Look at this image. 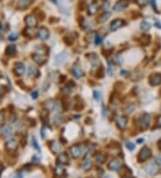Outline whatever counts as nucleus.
I'll use <instances>...</instances> for the list:
<instances>
[{"mask_svg": "<svg viewBox=\"0 0 161 178\" xmlns=\"http://www.w3.org/2000/svg\"><path fill=\"white\" fill-rule=\"evenodd\" d=\"M127 178H133V177H127Z\"/></svg>", "mask_w": 161, "mask_h": 178, "instance_id": "50", "label": "nucleus"}, {"mask_svg": "<svg viewBox=\"0 0 161 178\" xmlns=\"http://www.w3.org/2000/svg\"><path fill=\"white\" fill-rule=\"evenodd\" d=\"M96 33L95 32H89L87 35H86V37H85V39L87 40L89 42H91V41H93V40H95V37H96Z\"/></svg>", "mask_w": 161, "mask_h": 178, "instance_id": "31", "label": "nucleus"}, {"mask_svg": "<svg viewBox=\"0 0 161 178\" xmlns=\"http://www.w3.org/2000/svg\"><path fill=\"white\" fill-rule=\"evenodd\" d=\"M25 23L27 25L28 27L30 28H34L37 26V25H38V21H37V18L34 16V15H27L25 17Z\"/></svg>", "mask_w": 161, "mask_h": 178, "instance_id": "11", "label": "nucleus"}, {"mask_svg": "<svg viewBox=\"0 0 161 178\" xmlns=\"http://www.w3.org/2000/svg\"><path fill=\"white\" fill-rule=\"evenodd\" d=\"M125 146H126V148L129 149V150H133L134 148H135V145L132 143V142H130V141H128V142H126L125 143Z\"/></svg>", "mask_w": 161, "mask_h": 178, "instance_id": "34", "label": "nucleus"}, {"mask_svg": "<svg viewBox=\"0 0 161 178\" xmlns=\"http://www.w3.org/2000/svg\"><path fill=\"white\" fill-rule=\"evenodd\" d=\"M109 6H110V5H109L108 2H107V4L104 3V5H103V9H104V10H107V9L109 8Z\"/></svg>", "mask_w": 161, "mask_h": 178, "instance_id": "43", "label": "nucleus"}, {"mask_svg": "<svg viewBox=\"0 0 161 178\" xmlns=\"http://www.w3.org/2000/svg\"><path fill=\"white\" fill-rule=\"evenodd\" d=\"M157 124H158V127H161V116H159V117H158V121H157Z\"/></svg>", "mask_w": 161, "mask_h": 178, "instance_id": "45", "label": "nucleus"}, {"mask_svg": "<svg viewBox=\"0 0 161 178\" xmlns=\"http://www.w3.org/2000/svg\"><path fill=\"white\" fill-rule=\"evenodd\" d=\"M13 133V128H12L11 125L9 124H4L1 127V134L5 137V138H8L12 135Z\"/></svg>", "mask_w": 161, "mask_h": 178, "instance_id": "14", "label": "nucleus"}, {"mask_svg": "<svg viewBox=\"0 0 161 178\" xmlns=\"http://www.w3.org/2000/svg\"><path fill=\"white\" fill-rule=\"evenodd\" d=\"M1 28H2V23L0 22V29H1Z\"/></svg>", "mask_w": 161, "mask_h": 178, "instance_id": "49", "label": "nucleus"}, {"mask_svg": "<svg viewBox=\"0 0 161 178\" xmlns=\"http://www.w3.org/2000/svg\"><path fill=\"white\" fill-rule=\"evenodd\" d=\"M33 59H34V61L37 63V64H39V65H43L47 61V57L45 54H40V53H35L33 56H32Z\"/></svg>", "mask_w": 161, "mask_h": 178, "instance_id": "15", "label": "nucleus"}, {"mask_svg": "<svg viewBox=\"0 0 161 178\" xmlns=\"http://www.w3.org/2000/svg\"><path fill=\"white\" fill-rule=\"evenodd\" d=\"M18 146V141L15 139H10L6 141V148L9 151H14L17 148Z\"/></svg>", "mask_w": 161, "mask_h": 178, "instance_id": "13", "label": "nucleus"}, {"mask_svg": "<svg viewBox=\"0 0 161 178\" xmlns=\"http://www.w3.org/2000/svg\"><path fill=\"white\" fill-rule=\"evenodd\" d=\"M68 58V54L66 52H62L58 55L56 56L55 58V63L56 65H61V64H63L66 59Z\"/></svg>", "mask_w": 161, "mask_h": 178, "instance_id": "17", "label": "nucleus"}, {"mask_svg": "<svg viewBox=\"0 0 161 178\" xmlns=\"http://www.w3.org/2000/svg\"><path fill=\"white\" fill-rule=\"evenodd\" d=\"M143 141H144V139L142 138L141 139H138V140H137L138 143H143Z\"/></svg>", "mask_w": 161, "mask_h": 178, "instance_id": "47", "label": "nucleus"}, {"mask_svg": "<svg viewBox=\"0 0 161 178\" xmlns=\"http://www.w3.org/2000/svg\"><path fill=\"white\" fill-rule=\"evenodd\" d=\"M106 160V157L103 154H98V155L96 156V161L98 163V164H103Z\"/></svg>", "mask_w": 161, "mask_h": 178, "instance_id": "29", "label": "nucleus"}, {"mask_svg": "<svg viewBox=\"0 0 161 178\" xmlns=\"http://www.w3.org/2000/svg\"><path fill=\"white\" fill-rule=\"evenodd\" d=\"M31 96H32V98H33V99H37V98H38V96H39V93H38V91H35V92H33Z\"/></svg>", "mask_w": 161, "mask_h": 178, "instance_id": "41", "label": "nucleus"}, {"mask_svg": "<svg viewBox=\"0 0 161 178\" xmlns=\"http://www.w3.org/2000/svg\"><path fill=\"white\" fill-rule=\"evenodd\" d=\"M14 72L17 76H22L25 72V66L22 62H17L14 67Z\"/></svg>", "mask_w": 161, "mask_h": 178, "instance_id": "12", "label": "nucleus"}, {"mask_svg": "<svg viewBox=\"0 0 161 178\" xmlns=\"http://www.w3.org/2000/svg\"><path fill=\"white\" fill-rule=\"evenodd\" d=\"M32 142H33V146H34V148L38 150V151H40V146H39V144H38V142H37V139L33 137V139H32Z\"/></svg>", "mask_w": 161, "mask_h": 178, "instance_id": "36", "label": "nucleus"}, {"mask_svg": "<svg viewBox=\"0 0 161 178\" xmlns=\"http://www.w3.org/2000/svg\"><path fill=\"white\" fill-rule=\"evenodd\" d=\"M111 16V14L110 13H108V12H106V13H104L100 18H98V22H100V23H106L108 19H109V17Z\"/></svg>", "mask_w": 161, "mask_h": 178, "instance_id": "27", "label": "nucleus"}, {"mask_svg": "<svg viewBox=\"0 0 161 178\" xmlns=\"http://www.w3.org/2000/svg\"><path fill=\"white\" fill-rule=\"evenodd\" d=\"M155 163H156L157 165H161V156H158V157H157V158H155Z\"/></svg>", "mask_w": 161, "mask_h": 178, "instance_id": "40", "label": "nucleus"}, {"mask_svg": "<svg viewBox=\"0 0 161 178\" xmlns=\"http://www.w3.org/2000/svg\"><path fill=\"white\" fill-rule=\"evenodd\" d=\"M98 5L97 3L93 2V3L90 4L88 6V14L90 15H94L98 12Z\"/></svg>", "mask_w": 161, "mask_h": 178, "instance_id": "22", "label": "nucleus"}, {"mask_svg": "<svg viewBox=\"0 0 161 178\" xmlns=\"http://www.w3.org/2000/svg\"><path fill=\"white\" fill-rule=\"evenodd\" d=\"M107 167H108V169L112 170V171H118L122 167V164H121L120 160H118V159H113V160H111L108 163Z\"/></svg>", "mask_w": 161, "mask_h": 178, "instance_id": "7", "label": "nucleus"}, {"mask_svg": "<svg viewBox=\"0 0 161 178\" xmlns=\"http://www.w3.org/2000/svg\"><path fill=\"white\" fill-rule=\"evenodd\" d=\"M38 36L41 41H47L49 37V32L46 27H41L38 32Z\"/></svg>", "mask_w": 161, "mask_h": 178, "instance_id": "18", "label": "nucleus"}, {"mask_svg": "<svg viewBox=\"0 0 161 178\" xmlns=\"http://www.w3.org/2000/svg\"><path fill=\"white\" fill-rule=\"evenodd\" d=\"M57 163L60 165H67L69 163V158L66 153H60L57 157Z\"/></svg>", "mask_w": 161, "mask_h": 178, "instance_id": "19", "label": "nucleus"}, {"mask_svg": "<svg viewBox=\"0 0 161 178\" xmlns=\"http://www.w3.org/2000/svg\"><path fill=\"white\" fill-rule=\"evenodd\" d=\"M155 26H157V27H158V28L161 29V23H155Z\"/></svg>", "mask_w": 161, "mask_h": 178, "instance_id": "48", "label": "nucleus"}, {"mask_svg": "<svg viewBox=\"0 0 161 178\" xmlns=\"http://www.w3.org/2000/svg\"><path fill=\"white\" fill-rule=\"evenodd\" d=\"M49 148H50V150L54 153V154H58L60 153L61 149H62V145L59 143L58 141L56 140H52L49 142Z\"/></svg>", "mask_w": 161, "mask_h": 178, "instance_id": "8", "label": "nucleus"}, {"mask_svg": "<svg viewBox=\"0 0 161 178\" xmlns=\"http://www.w3.org/2000/svg\"><path fill=\"white\" fill-rule=\"evenodd\" d=\"M140 27H141V29L142 31L147 32V31H148V30L151 28V25L150 23H148V22H146V21H143V22L141 23Z\"/></svg>", "mask_w": 161, "mask_h": 178, "instance_id": "28", "label": "nucleus"}, {"mask_svg": "<svg viewBox=\"0 0 161 178\" xmlns=\"http://www.w3.org/2000/svg\"><path fill=\"white\" fill-rule=\"evenodd\" d=\"M158 148L161 150V139L158 141Z\"/></svg>", "mask_w": 161, "mask_h": 178, "instance_id": "46", "label": "nucleus"}, {"mask_svg": "<svg viewBox=\"0 0 161 178\" xmlns=\"http://www.w3.org/2000/svg\"><path fill=\"white\" fill-rule=\"evenodd\" d=\"M151 124V115L148 113H143L140 118V124L141 129H147Z\"/></svg>", "mask_w": 161, "mask_h": 178, "instance_id": "3", "label": "nucleus"}, {"mask_svg": "<svg viewBox=\"0 0 161 178\" xmlns=\"http://www.w3.org/2000/svg\"><path fill=\"white\" fill-rule=\"evenodd\" d=\"M72 75L75 77L76 78H81L84 76V73H83V71L82 69V68L79 66V65H75V66H73L72 68Z\"/></svg>", "mask_w": 161, "mask_h": 178, "instance_id": "16", "label": "nucleus"}, {"mask_svg": "<svg viewBox=\"0 0 161 178\" xmlns=\"http://www.w3.org/2000/svg\"><path fill=\"white\" fill-rule=\"evenodd\" d=\"M32 3V0H19L18 1V7L20 9H26L28 8Z\"/></svg>", "mask_w": 161, "mask_h": 178, "instance_id": "21", "label": "nucleus"}, {"mask_svg": "<svg viewBox=\"0 0 161 178\" xmlns=\"http://www.w3.org/2000/svg\"><path fill=\"white\" fill-rule=\"evenodd\" d=\"M55 173H56V176H58V177H61L63 175L66 173V168L64 167V165L58 164L55 168Z\"/></svg>", "mask_w": 161, "mask_h": 178, "instance_id": "23", "label": "nucleus"}, {"mask_svg": "<svg viewBox=\"0 0 161 178\" xmlns=\"http://www.w3.org/2000/svg\"><path fill=\"white\" fill-rule=\"evenodd\" d=\"M92 167V162L90 158H85L82 163V168L84 171H89Z\"/></svg>", "mask_w": 161, "mask_h": 178, "instance_id": "25", "label": "nucleus"}, {"mask_svg": "<svg viewBox=\"0 0 161 178\" xmlns=\"http://www.w3.org/2000/svg\"><path fill=\"white\" fill-rule=\"evenodd\" d=\"M4 121V113L2 112H0V123Z\"/></svg>", "mask_w": 161, "mask_h": 178, "instance_id": "44", "label": "nucleus"}, {"mask_svg": "<svg viewBox=\"0 0 161 178\" xmlns=\"http://www.w3.org/2000/svg\"><path fill=\"white\" fill-rule=\"evenodd\" d=\"M6 53L8 56H15L16 53V48L15 45H8L6 49Z\"/></svg>", "mask_w": 161, "mask_h": 178, "instance_id": "26", "label": "nucleus"}, {"mask_svg": "<svg viewBox=\"0 0 161 178\" xmlns=\"http://www.w3.org/2000/svg\"><path fill=\"white\" fill-rule=\"evenodd\" d=\"M8 39H9L10 41H16V40L18 39V34H17V33H15V32L11 33V34L9 35Z\"/></svg>", "mask_w": 161, "mask_h": 178, "instance_id": "35", "label": "nucleus"}, {"mask_svg": "<svg viewBox=\"0 0 161 178\" xmlns=\"http://www.w3.org/2000/svg\"><path fill=\"white\" fill-rule=\"evenodd\" d=\"M151 156H152V153H151V148L148 147H144L141 148V150L139 153L138 160H139V162H145L148 158H151Z\"/></svg>", "mask_w": 161, "mask_h": 178, "instance_id": "1", "label": "nucleus"}, {"mask_svg": "<svg viewBox=\"0 0 161 178\" xmlns=\"http://www.w3.org/2000/svg\"><path fill=\"white\" fill-rule=\"evenodd\" d=\"M123 25H125V21L123 19H115L110 23V30L113 32H116V30L121 28Z\"/></svg>", "mask_w": 161, "mask_h": 178, "instance_id": "9", "label": "nucleus"}, {"mask_svg": "<svg viewBox=\"0 0 161 178\" xmlns=\"http://www.w3.org/2000/svg\"><path fill=\"white\" fill-rule=\"evenodd\" d=\"M128 74H129L128 71H125V70H122V71H121V75L123 76V77H127V76H129Z\"/></svg>", "mask_w": 161, "mask_h": 178, "instance_id": "42", "label": "nucleus"}, {"mask_svg": "<svg viewBox=\"0 0 161 178\" xmlns=\"http://www.w3.org/2000/svg\"><path fill=\"white\" fill-rule=\"evenodd\" d=\"M135 110V105L133 103H130L127 105V107L125 108V113L127 114H131L133 113V111Z\"/></svg>", "mask_w": 161, "mask_h": 178, "instance_id": "30", "label": "nucleus"}, {"mask_svg": "<svg viewBox=\"0 0 161 178\" xmlns=\"http://www.w3.org/2000/svg\"><path fill=\"white\" fill-rule=\"evenodd\" d=\"M102 42H103V38H102V36H100V34H97V35H96V37H95V43H96L97 45H100V44L102 43Z\"/></svg>", "mask_w": 161, "mask_h": 178, "instance_id": "33", "label": "nucleus"}, {"mask_svg": "<svg viewBox=\"0 0 161 178\" xmlns=\"http://www.w3.org/2000/svg\"><path fill=\"white\" fill-rule=\"evenodd\" d=\"M28 75L30 77H35L39 75V70L37 69V68H35V67L30 66L28 68Z\"/></svg>", "mask_w": 161, "mask_h": 178, "instance_id": "24", "label": "nucleus"}, {"mask_svg": "<svg viewBox=\"0 0 161 178\" xmlns=\"http://www.w3.org/2000/svg\"><path fill=\"white\" fill-rule=\"evenodd\" d=\"M70 153H71V155L73 158H79L82 155V149L80 146L74 145V146L71 147Z\"/></svg>", "mask_w": 161, "mask_h": 178, "instance_id": "5", "label": "nucleus"}, {"mask_svg": "<svg viewBox=\"0 0 161 178\" xmlns=\"http://www.w3.org/2000/svg\"><path fill=\"white\" fill-rule=\"evenodd\" d=\"M158 165L156 164H150L146 167V172L151 174V175H154L158 173Z\"/></svg>", "mask_w": 161, "mask_h": 178, "instance_id": "20", "label": "nucleus"}, {"mask_svg": "<svg viewBox=\"0 0 161 178\" xmlns=\"http://www.w3.org/2000/svg\"><path fill=\"white\" fill-rule=\"evenodd\" d=\"M137 2L140 6H144L148 4V0H137Z\"/></svg>", "mask_w": 161, "mask_h": 178, "instance_id": "38", "label": "nucleus"}, {"mask_svg": "<svg viewBox=\"0 0 161 178\" xmlns=\"http://www.w3.org/2000/svg\"><path fill=\"white\" fill-rule=\"evenodd\" d=\"M61 122H62V118H61V116H60L59 114L56 115V116H55V122H56V123L59 124Z\"/></svg>", "mask_w": 161, "mask_h": 178, "instance_id": "39", "label": "nucleus"}, {"mask_svg": "<svg viewBox=\"0 0 161 178\" xmlns=\"http://www.w3.org/2000/svg\"><path fill=\"white\" fill-rule=\"evenodd\" d=\"M116 125L117 127L123 130V129H125L126 127H127V123H128V119L125 116H118L116 118Z\"/></svg>", "mask_w": 161, "mask_h": 178, "instance_id": "4", "label": "nucleus"}, {"mask_svg": "<svg viewBox=\"0 0 161 178\" xmlns=\"http://www.w3.org/2000/svg\"><path fill=\"white\" fill-rule=\"evenodd\" d=\"M127 6H128V0H119V1L116 3L113 9L116 12H120V11H123Z\"/></svg>", "mask_w": 161, "mask_h": 178, "instance_id": "6", "label": "nucleus"}, {"mask_svg": "<svg viewBox=\"0 0 161 178\" xmlns=\"http://www.w3.org/2000/svg\"><path fill=\"white\" fill-rule=\"evenodd\" d=\"M93 97L97 101H100V99H101V93L100 91H94L93 92Z\"/></svg>", "mask_w": 161, "mask_h": 178, "instance_id": "32", "label": "nucleus"}, {"mask_svg": "<svg viewBox=\"0 0 161 178\" xmlns=\"http://www.w3.org/2000/svg\"><path fill=\"white\" fill-rule=\"evenodd\" d=\"M150 84L153 87L158 86L161 84V74H152L148 77Z\"/></svg>", "mask_w": 161, "mask_h": 178, "instance_id": "10", "label": "nucleus"}, {"mask_svg": "<svg viewBox=\"0 0 161 178\" xmlns=\"http://www.w3.org/2000/svg\"><path fill=\"white\" fill-rule=\"evenodd\" d=\"M44 106H45V109L47 111H54V110H56L58 109V106H59V103L55 101L54 99H48L44 103Z\"/></svg>", "mask_w": 161, "mask_h": 178, "instance_id": "2", "label": "nucleus"}, {"mask_svg": "<svg viewBox=\"0 0 161 178\" xmlns=\"http://www.w3.org/2000/svg\"><path fill=\"white\" fill-rule=\"evenodd\" d=\"M119 57H120L119 55H116V56L115 57V58H114V59H115L114 61H115V62H116V63L117 65H120V64H122V58H118Z\"/></svg>", "mask_w": 161, "mask_h": 178, "instance_id": "37", "label": "nucleus"}]
</instances>
